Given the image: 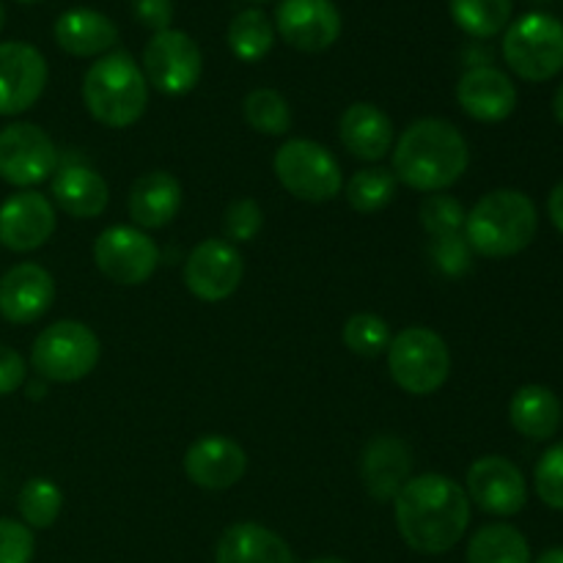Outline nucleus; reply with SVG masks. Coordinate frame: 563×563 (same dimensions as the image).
Instances as JSON below:
<instances>
[{
	"instance_id": "f257e3e1",
	"label": "nucleus",
	"mask_w": 563,
	"mask_h": 563,
	"mask_svg": "<svg viewBox=\"0 0 563 563\" xmlns=\"http://www.w3.org/2000/svg\"><path fill=\"white\" fill-rule=\"evenodd\" d=\"M394 506L401 539L407 548L423 555L449 553L471 526V498L443 473L410 478L396 495Z\"/></svg>"
},
{
	"instance_id": "f03ea898",
	"label": "nucleus",
	"mask_w": 563,
	"mask_h": 563,
	"mask_svg": "<svg viewBox=\"0 0 563 563\" xmlns=\"http://www.w3.org/2000/svg\"><path fill=\"white\" fill-rule=\"evenodd\" d=\"M471 165L465 135L445 119H418L394 146V176L421 192L456 185Z\"/></svg>"
},
{
	"instance_id": "7ed1b4c3",
	"label": "nucleus",
	"mask_w": 563,
	"mask_h": 563,
	"mask_svg": "<svg viewBox=\"0 0 563 563\" xmlns=\"http://www.w3.org/2000/svg\"><path fill=\"white\" fill-rule=\"evenodd\" d=\"M539 231V212L520 190H493L467 212L465 240L473 253L509 258L526 251Z\"/></svg>"
},
{
	"instance_id": "20e7f679",
	"label": "nucleus",
	"mask_w": 563,
	"mask_h": 563,
	"mask_svg": "<svg viewBox=\"0 0 563 563\" xmlns=\"http://www.w3.org/2000/svg\"><path fill=\"white\" fill-rule=\"evenodd\" d=\"M82 102L104 126H132L148 104V82L130 53H108L88 66L82 77Z\"/></svg>"
},
{
	"instance_id": "39448f33",
	"label": "nucleus",
	"mask_w": 563,
	"mask_h": 563,
	"mask_svg": "<svg viewBox=\"0 0 563 563\" xmlns=\"http://www.w3.org/2000/svg\"><path fill=\"white\" fill-rule=\"evenodd\" d=\"M504 58L522 80H553L563 69V22L544 11L515 20L506 27Z\"/></svg>"
},
{
	"instance_id": "423d86ee",
	"label": "nucleus",
	"mask_w": 563,
	"mask_h": 563,
	"mask_svg": "<svg viewBox=\"0 0 563 563\" xmlns=\"http://www.w3.org/2000/svg\"><path fill=\"white\" fill-rule=\"evenodd\" d=\"M102 346L88 324L55 322L36 335L31 350V366L47 383H77L97 368Z\"/></svg>"
},
{
	"instance_id": "0eeeda50",
	"label": "nucleus",
	"mask_w": 563,
	"mask_h": 563,
	"mask_svg": "<svg viewBox=\"0 0 563 563\" xmlns=\"http://www.w3.org/2000/svg\"><path fill=\"white\" fill-rule=\"evenodd\" d=\"M388 372L405 394H434L451 374L449 344L429 328H405L390 339Z\"/></svg>"
},
{
	"instance_id": "6e6552de",
	"label": "nucleus",
	"mask_w": 563,
	"mask_h": 563,
	"mask_svg": "<svg viewBox=\"0 0 563 563\" xmlns=\"http://www.w3.org/2000/svg\"><path fill=\"white\" fill-rule=\"evenodd\" d=\"M273 168L280 185L300 201L324 203L333 201L344 190V174H341L339 159L330 154V148L317 141H308V137L286 141L275 152Z\"/></svg>"
},
{
	"instance_id": "1a4fd4ad",
	"label": "nucleus",
	"mask_w": 563,
	"mask_h": 563,
	"mask_svg": "<svg viewBox=\"0 0 563 563\" xmlns=\"http://www.w3.org/2000/svg\"><path fill=\"white\" fill-rule=\"evenodd\" d=\"M143 75L165 97H185L198 86L203 58L198 44L185 31H159L143 49Z\"/></svg>"
},
{
	"instance_id": "9d476101",
	"label": "nucleus",
	"mask_w": 563,
	"mask_h": 563,
	"mask_svg": "<svg viewBox=\"0 0 563 563\" xmlns=\"http://www.w3.org/2000/svg\"><path fill=\"white\" fill-rule=\"evenodd\" d=\"M93 262L113 284L141 286L157 269L159 247L135 225H110L93 242Z\"/></svg>"
},
{
	"instance_id": "9b49d317",
	"label": "nucleus",
	"mask_w": 563,
	"mask_h": 563,
	"mask_svg": "<svg viewBox=\"0 0 563 563\" xmlns=\"http://www.w3.org/2000/svg\"><path fill=\"white\" fill-rule=\"evenodd\" d=\"M55 170L58 148L42 126L16 121L0 130V179L14 187H33Z\"/></svg>"
},
{
	"instance_id": "f8f14e48",
	"label": "nucleus",
	"mask_w": 563,
	"mask_h": 563,
	"mask_svg": "<svg viewBox=\"0 0 563 563\" xmlns=\"http://www.w3.org/2000/svg\"><path fill=\"white\" fill-rule=\"evenodd\" d=\"M341 11L333 0H280L275 33L300 53H324L341 36Z\"/></svg>"
},
{
	"instance_id": "ddd939ff",
	"label": "nucleus",
	"mask_w": 563,
	"mask_h": 563,
	"mask_svg": "<svg viewBox=\"0 0 563 563\" xmlns=\"http://www.w3.org/2000/svg\"><path fill=\"white\" fill-rule=\"evenodd\" d=\"M245 262L229 240H203L185 262V286L203 302L229 300L242 284Z\"/></svg>"
},
{
	"instance_id": "4468645a",
	"label": "nucleus",
	"mask_w": 563,
	"mask_h": 563,
	"mask_svg": "<svg viewBox=\"0 0 563 563\" xmlns=\"http://www.w3.org/2000/svg\"><path fill=\"white\" fill-rule=\"evenodd\" d=\"M467 498L495 517H515L528 504V484L520 467L506 456H482L467 471Z\"/></svg>"
},
{
	"instance_id": "2eb2a0df",
	"label": "nucleus",
	"mask_w": 563,
	"mask_h": 563,
	"mask_svg": "<svg viewBox=\"0 0 563 563\" xmlns=\"http://www.w3.org/2000/svg\"><path fill=\"white\" fill-rule=\"evenodd\" d=\"M47 60L27 42H0V115H20L42 99Z\"/></svg>"
},
{
	"instance_id": "dca6fc26",
	"label": "nucleus",
	"mask_w": 563,
	"mask_h": 563,
	"mask_svg": "<svg viewBox=\"0 0 563 563\" xmlns=\"http://www.w3.org/2000/svg\"><path fill=\"white\" fill-rule=\"evenodd\" d=\"M55 234V207L36 190H22L0 203V245L31 253Z\"/></svg>"
},
{
	"instance_id": "f3484780",
	"label": "nucleus",
	"mask_w": 563,
	"mask_h": 563,
	"mask_svg": "<svg viewBox=\"0 0 563 563\" xmlns=\"http://www.w3.org/2000/svg\"><path fill=\"white\" fill-rule=\"evenodd\" d=\"M55 280L42 264H14L0 278V317L11 324H33L53 308Z\"/></svg>"
},
{
	"instance_id": "a211bd4d",
	"label": "nucleus",
	"mask_w": 563,
	"mask_h": 563,
	"mask_svg": "<svg viewBox=\"0 0 563 563\" xmlns=\"http://www.w3.org/2000/svg\"><path fill=\"white\" fill-rule=\"evenodd\" d=\"M247 471V456L240 443L223 434H203L185 451V473L196 487L209 493H223L242 482Z\"/></svg>"
},
{
	"instance_id": "6ab92c4d",
	"label": "nucleus",
	"mask_w": 563,
	"mask_h": 563,
	"mask_svg": "<svg viewBox=\"0 0 563 563\" xmlns=\"http://www.w3.org/2000/svg\"><path fill=\"white\" fill-rule=\"evenodd\" d=\"M456 102L471 119L484 124L506 121L517 108V88L495 66H473L456 82Z\"/></svg>"
},
{
	"instance_id": "aec40b11",
	"label": "nucleus",
	"mask_w": 563,
	"mask_h": 563,
	"mask_svg": "<svg viewBox=\"0 0 563 563\" xmlns=\"http://www.w3.org/2000/svg\"><path fill=\"white\" fill-rule=\"evenodd\" d=\"M361 478L374 500H383V504L396 500V495L412 478V454L405 440L390 438V434L374 438L363 449Z\"/></svg>"
},
{
	"instance_id": "412c9836",
	"label": "nucleus",
	"mask_w": 563,
	"mask_h": 563,
	"mask_svg": "<svg viewBox=\"0 0 563 563\" xmlns=\"http://www.w3.org/2000/svg\"><path fill=\"white\" fill-rule=\"evenodd\" d=\"M339 135L352 157L379 163L394 146V121L377 104L355 102L341 113Z\"/></svg>"
},
{
	"instance_id": "4be33fe9",
	"label": "nucleus",
	"mask_w": 563,
	"mask_h": 563,
	"mask_svg": "<svg viewBox=\"0 0 563 563\" xmlns=\"http://www.w3.org/2000/svg\"><path fill=\"white\" fill-rule=\"evenodd\" d=\"M130 218L137 229H165L179 214L181 185L168 170H148L137 176L130 190Z\"/></svg>"
},
{
	"instance_id": "5701e85b",
	"label": "nucleus",
	"mask_w": 563,
	"mask_h": 563,
	"mask_svg": "<svg viewBox=\"0 0 563 563\" xmlns=\"http://www.w3.org/2000/svg\"><path fill=\"white\" fill-rule=\"evenodd\" d=\"M53 33L58 47L75 58H93V55L102 58L119 42L115 22L93 9H69L55 20Z\"/></svg>"
},
{
	"instance_id": "b1692460",
	"label": "nucleus",
	"mask_w": 563,
	"mask_h": 563,
	"mask_svg": "<svg viewBox=\"0 0 563 563\" xmlns=\"http://www.w3.org/2000/svg\"><path fill=\"white\" fill-rule=\"evenodd\" d=\"M214 563H297L289 544L258 522L225 528L214 550Z\"/></svg>"
},
{
	"instance_id": "393cba45",
	"label": "nucleus",
	"mask_w": 563,
	"mask_h": 563,
	"mask_svg": "<svg viewBox=\"0 0 563 563\" xmlns=\"http://www.w3.org/2000/svg\"><path fill=\"white\" fill-rule=\"evenodd\" d=\"M53 198L69 218L93 220L108 209L110 187L86 165H64L53 174Z\"/></svg>"
},
{
	"instance_id": "a878e982",
	"label": "nucleus",
	"mask_w": 563,
	"mask_h": 563,
	"mask_svg": "<svg viewBox=\"0 0 563 563\" xmlns=\"http://www.w3.org/2000/svg\"><path fill=\"white\" fill-rule=\"evenodd\" d=\"M561 401L544 385H522L509 405V421L522 438L550 440L561 427Z\"/></svg>"
},
{
	"instance_id": "bb28decb",
	"label": "nucleus",
	"mask_w": 563,
	"mask_h": 563,
	"mask_svg": "<svg viewBox=\"0 0 563 563\" xmlns=\"http://www.w3.org/2000/svg\"><path fill=\"white\" fill-rule=\"evenodd\" d=\"M467 563H531V548L515 526L493 522L473 533Z\"/></svg>"
},
{
	"instance_id": "cd10ccee",
	"label": "nucleus",
	"mask_w": 563,
	"mask_h": 563,
	"mask_svg": "<svg viewBox=\"0 0 563 563\" xmlns=\"http://www.w3.org/2000/svg\"><path fill=\"white\" fill-rule=\"evenodd\" d=\"M511 0H449L451 20L473 38H493L511 22Z\"/></svg>"
},
{
	"instance_id": "c85d7f7f",
	"label": "nucleus",
	"mask_w": 563,
	"mask_h": 563,
	"mask_svg": "<svg viewBox=\"0 0 563 563\" xmlns=\"http://www.w3.org/2000/svg\"><path fill=\"white\" fill-rule=\"evenodd\" d=\"M275 44V25L262 9H245L231 20L229 49L245 64L262 60Z\"/></svg>"
},
{
	"instance_id": "c756f323",
	"label": "nucleus",
	"mask_w": 563,
	"mask_h": 563,
	"mask_svg": "<svg viewBox=\"0 0 563 563\" xmlns=\"http://www.w3.org/2000/svg\"><path fill=\"white\" fill-rule=\"evenodd\" d=\"M16 509H20L22 522L31 531H47L55 526L64 509V493L49 478H31L22 484L20 498H16Z\"/></svg>"
},
{
	"instance_id": "7c9ffc66",
	"label": "nucleus",
	"mask_w": 563,
	"mask_h": 563,
	"mask_svg": "<svg viewBox=\"0 0 563 563\" xmlns=\"http://www.w3.org/2000/svg\"><path fill=\"white\" fill-rule=\"evenodd\" d=\"M242 113L251 130L262 135H286L291 130V108L286 97L275 88H253L242 102Z\"/></svg>"
},
{
	"instance_id": "2f4dec72",
	"label": "nucleus",
	"mask_w": 563,
	"mask_h": 563,
	"mask_svg": "<svg viewBox=\"0 0 563 563\" xmlns=\"http://www.w3.org/2000/svg\"><path fill=\"white\" fill-rule=\"evenodd\" d=\"M396 198V176L388 168H363L346 181V201L361 214L383 212Z\"/></svg>"
},
{
	"instance_id": "473e14b6",
	"label": "nucleus",
	"mask_w": 563,
	"mask_h": 563,
	"mask_svg": "<svg viewBox=\"0 0 563 563\" xmlns=\"http://www.w3.org/2000/svg\"><path fill=\"white\" fill-rule=\"evenodd\" d=\"M346 350L355 352L357 357H379L388 352L390 346V328L383 317L377 313H355L346 319L344 330H341Z\"/></svg>"
},
{
	"instance_id": "72a5a7b5",
	"label": "nucleus",
	"mask_w": 563,
	"mask_h": 563,
	"mask_svg": "<svg viewBox=\"0 0 563 563\" xmlns=\"http://www.w3.org/2000/svg\"><path fill=\"white\" fill-rule=\"evenodd\" d=\"M421 225L429 236H445V234H460L465 229L467 212L456 198L445 196V192H432L423 198L421 203Z\"/></svg>"
},
{
	"instance_id": "f704fd0d",
	"label": "nucleus",
	"mask_w": 563,
	"mask_h": 563,
	"mask_svg": "<svg viewBox=\"0 0 563 563\" xmlns=\"http://www.w3.org/2000/svg\"><path fill=\"white\" fill-rule=\"evenodd\" d=\"M533 484H537V495L544 506L563 511V443L544 451L542 460L537 462Z\"/></svg>"
},
{
	"instance_id": "c9c22d12",
	"label": "nucleus",
	"mask_w": 563,
	"mask_h": 563,
	"mask_svg": "<svg viewBox=\"0 0 563 563\" xmlns=\"http://www.w3.org/2000/svg\"><path fill=\"white\" fill-rule=\"evenodd\" d=\"M432 262L449 278H460L473 267V247L467 245L465 234H445L432 240Z\"/></svg>"
},
{
	"instance_id": "e433bc0d",
	"label": "nucleus",
	"mask_w": 563,
	"mask_h": 563,
	"mask_svg": "<svg viewBox=\"0 0 563 563\" xmlns=\"http://www.w3.org/2000/svg\"><path fill=\"white\" fill-rule=\"evenodd\" d=\"M264 214L253 198H236L229 203L223 214V231L229 236L231 245H240V242H251L253 236L262 231Z\"/></svg>"
},
{
	"instance_id": "4c0bfd02",
	"label": "nucleus",
	"mask_w": 563,
	"mask_h": 563,
	"mask_svg": "<svg viewBox=\"0 0 563 563\" xmlns=\"http://www.w3.org/2000/svg\"><path fill=\"white\" fill-rule=\"evenodd\" d=\"M36 539L25 522L0 517V563H31Z\"/></svg>"
},
{
	"instance_id": "58836bf2",
	"label": "nucleus",
	"mask_w": 563,
	"mask_h": 563,
	"mask_svg": "<svg viewBox=\"0 0 563 563\" xmlns=\"http://www.w3.org/2000/svg\"><path fill=\"white\" fill-rule=\"evenodd\" d=\"M132 14L143 27L154 33L168 31L174 20V0H132Z\"/></svg>"
},
{
	"instance_id": "ea45409f",
	"label": "nucleus",
	"mask_w": 563,
	"mask_h": 563,
	"mask_svg": "<svg viewBox=\"0 0 563 563\" xmlns=\"http://www.w3.org/2000/svg\"><path fill=\"white\" fill-rule=\"evenodd\" d=\"M27 366L25 357L11 346L0 344V396H9L25 385Z\"/></svg>"
},
{
	"instance_id": "a19ab883",
	"label": "nucleus",
	"mask_w": 563,
	"mask_h": 563,
	"mask_svg": "<svg viewBox=\"0 0 563 563\" xmlns=\"http://www.w3.org/2000/svg\"><path fill=\"white\" fill-rule=\"evenodd\" d=\"M548 214H550V220H553L555 229L563 234V181H559V185L553 187V192H550Z\"/></svg>"
},
{
	"instance_id": "79ce46f5",
	"label": "nucleus",
	"mask_w": 563,
	"mask_h": 563,
	"mask_svg": "<svg viewBox=\"0 0 563 563\" xmlns=\"http://www.w3.org/2000/svg\"><path fill=\"white\" fill-rule=\"evenodd\" d=\"M537 563H563V548H550L539 555Z\"/></svg>"
},
{
	"instance_id": "37998d69",
	"label": "nucleus",
	"mask_w": 563,
	"mask_h": 563,
	"mask_svg": "<svg viewBox=\"0 0 563 563\" xmlns=\"http://www.w3.org/2000/svg\"><path fill=\"white\" fill-rule=\"evenodd\" d=\"M553 113H555V121L563 126V82L559 86V91H555L553 97Z\"/></svg>"
},
{
	"instance_id": "c03bdc74",
	"label": "nucleus",
	"mask_w": 563,
	"mask_h": 563,
	"mask_svg": "<svg viewBox=\"0 0 563 563\" xmlns=\"http://www.w3.org/2000/svg\"><path fill=\"white\" fill-rule=\"evenodd\" d=\"M5 27V9H3V3H0V31H3Z\"/></svg>"
},
{
	"instance_id": "a18cd8bd",
	"label": "nucleus",
	"mask_w": 563,
	"mask_h": 563,
	"mask_svg": "<svg viewBox=\"0 0 563 563\" xmlns=\"http://www.w3.org/2000/svg\"><path fill=\"white\" fill-rule=\"evenodd\" d=\"M311 563H346V561H341V559H317V561H311Z\"/></svg>"
},
{
	"instance_id": "49530a36",
	"label": "nucleus",
	"mask_w": 563,
	"mask_h": 563,
	"mask_svg": "<svg viewBox=\"0 0 563 563\" xmlns=\"http://www.w3.org/2000/svg\"><path fill=\"white\" fill-rule=\"evenodd\" d=\"M16 3H38V0H16Z\"/></svg>"
},
{
	"instance_id": "de8ad7c7",
	"label": "nucleus",
	"mask_w": 563,
	"mask_h": 563,
	"mask_svg": "<svg viewBox=\"0 0 563 563\" xmlns=\"http://www.w3.org/2000/svg\"><path fill=\"white\" fill-rule=\"evenodd\" d=\"M253 3H264V0H253Z\"/></svg>"
}]
</instances>
